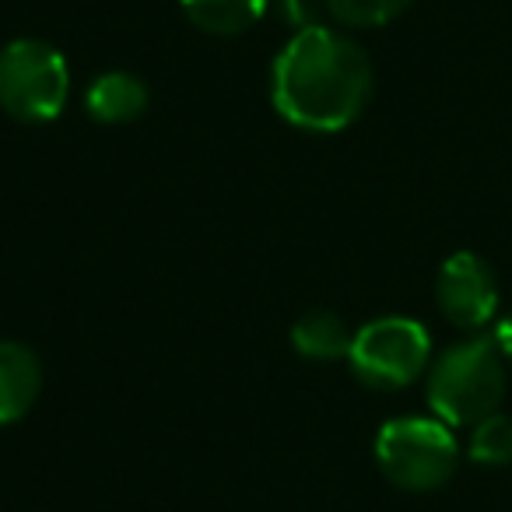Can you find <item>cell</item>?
Returning a JSON list of instances; mask_svg holds the SVG:
<instances>
[{
	"instance_id": "6da1fadb",
	"label": "cell",
	"mask_w": 512,
	"mask_h": 512,
	"mask_svg": "<svg viewBox=\"0 0 512 512\" xmlns=\"http://www.w3.org/2000/svg\"><path fill=\"white\" fill-rule=\"evenodd\" d=\"M376 71L362 46L327 25L299 29L274 57L271 102L306 134H341L369 109Z\"/></svg>"
},
{
	"instance_id": "7a4b0ae2",
	"label": "cell",
	"mask_w": 512,
	"mask_h": 512,
	"mask_svg": "<svg viewBox=\"0 0 512 512\" xmlns=\"http://www.w3.org/2000/svg\"><path fill=\"white\" fill-rule=\"evenodd\" d=\"M505 397V358L495 337H470L435 358L428 372V407L449 428L477 425Z\"/></svg>"
},
{
	"instance_id": "3957f363",
	"label": "cell",
	"mask_w": 512,
	"mask_h": 512,
	"mask_svg": "<svg viewBox=\"0 0 512 512\" xmlns=\"http://www.w3.org/2000/svg\"><path fill=\"white\" fill-rule=\"evenodd\" d=\"M71 99V67L46 39H15L0 50V109L18 123H53Z\"/></svg>"
},
{
	"instance_id": "277c9868",
	"label": "cell",
	"mask_w": 512,
	"mask_h": 512,
	"mask_svg": "<svg viewBox=\"0 0 512 512\" xmlns=\"http://www.w3.org/2000/svg\"><path fill=\"white\" fill-rule=\"evenodd\" d=\"M460 449L453 428L439 418H393L376 435V463L400 491L425 495L453 477Z\"/></svg>"
},
{
	"instance_id": "5b68a950",
	"label": "cell",
	"mask_w": 512,
	"mask_h": 512,
	"mask_svg": "<svg viewBox=\"0 0 512 512\" xmlns=\"http://www.w3.org/2000/svg\"><path fill=\"white\" fill-rule=\"evenodd\" d=\"M428 358H432V341L418 320L379 316L355 330L348 365L369 390L393 393L411 386L428 369Z\"/></svg>"
},
{
	"instance_id": "8992f818",
	"label": "cell",
	"mask_w": 512,
	"mask_h": 512,
	"mask_svg": "<svg viewBox=\"0 0 512 512\" xmlns=\"http://www.w3.org/2000/svg\"><path fill=\"white\" fill-rule=\"evenodd\" d=\"M435 302L442 316L460 330H481L498 313V285L495 271L477 253H453L439 267L435 281Z\"/></svg>"
},
{
	"instance_id": "52a82bcc",
	"label": "cell",
	"mask_w": 512,
	"mask_h": 512,
	"mask_svg": "<svg viewBox=\"0 0 512 512\" xmlns=\"http://www.w3.org/2000/svg\"><path fill=\"white\" fill-rule=\"evenodd\" d=\"M43 393V362L29 344L0 341V428L15 425Z\"/></svg>"
},
{
	"instance_id": "ba28073f",
	"label": "cell",
	"mask_w": 512,
	"mask_h": 512,
	"mask_svg": "<svg viewBox=\"0 0 512 512\" xmlns=\"http://www.w3.org/2000/svg\"><path fill=\"white\" fill-rule=\"evenodd\" d=\"M151 92L137 74L130 71H106L88 85L85 109L102 127H123L148 113Z\"/></svg>"
},
{
	"instance_id": "9c48e42d",
	"label": "cell",
	"mask_w": 512,
	"mask_h": 512,
	"mask_svg": "<svg viewBox=\"0 0 512 512\" xmlns=\"http://www.w3.org/2000/svg\"><path fill=\"white\" fill-rule=\"evenodd\" d=\"M186 22L207 36H242L267 15V0H179Z\"/></svg>"
},
{
	"instance_id": "30bf717a",
	"label": "cell",
	"mask_w": 512,
	"mask_h": 512,
	"mask_svg": "<svg viewBox=\"0 0 512 512\" xmlns=\"http://www.w3.org/2000/svg\"><path fill=\"white\" fill-rule=\"evenodd\" d=\"M351 341H355V334L348 330V323L330 309H313V313L299 316L292 327V348L309 362L348 358Z\"/></svg>"
},
{
	"instance_id": "8fae6325",
	"label": "cell",
	"mask_w": 512,
	"mask_h": 512,
	"mask_svg": "<svg viewBox=\"0 0 512 512\" xmlns=\"http://www.w3.org/2000/svg\"><path fill=\"white\" fill-rule=\"evenodd\" d=\"M411 4L414 0H327V15L344 29H383Z\"/></svg>"
},
{
	"instance_id": "7c38bea8",
	"label": "cell",
	"mask_w": 512,
	"mask_h": 512,
	"mask_svg": "<svg viewBox=\"0 0 512 512\" xmlns=\"http://www.w3.org/2000/svg\"><path fill=\"white\" fill-rule=\"evenodd\" d=\"M470 460L484 463V467H505V463H512V418L495 411L484 421H477L474 435H470Z\"/></svg>"
},
{
	"instance_id": "4fadbf2b",
	"label": "cell",
	"mask_w": 512,
	"mask_h": 512,
	"mask_svg": "<svg viewBox=\"0 0 512 512\" xmlns=\"http://www.w3.org/2000/svg\"><path fill=\"white\" fill-rule=\"evenodd\" d=\"M271 8L281 11L288 25H299V29H309V25H320V11H327V0H267Z\"/></svg>"
},
{
	"instance_id": "5bb4252c",
	"label": "cell",
	"mask_w": 512,
	"mask_h": 512,
	"mask_svg": "<svg viewBox=\"0 0 512 512\" xmlns=\"http://www.w3.org/2000/svg\"><path fill=\"white\" fill-rule=\"evenodd\" d=\"M495 344H498V351H502L505 362H512V313H509V316H502V323H498Z\"/></svg>"
}]
</instances>
